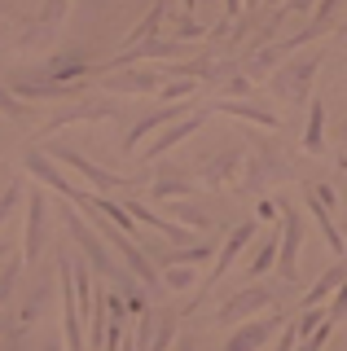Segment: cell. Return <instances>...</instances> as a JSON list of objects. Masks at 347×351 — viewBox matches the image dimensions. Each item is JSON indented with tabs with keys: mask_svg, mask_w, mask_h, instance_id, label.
I'll return each instance as SVG.
<instances>
[{
	"mask_svg": "<svg viewBox=\"0 0 347 351\" xmlns=\"http://www.w3.org/2000/svg\"><path fill=\"white\" fill-rule=\"evenodd\" d=\"M62 228H67V237H71V246H80V255L84 263L97 272V277H106V281H115V285H123L132 272L123 268L115 255H110V246H106L101 237H97V228L84 219L80 211H62Z\"/></svg>",
	"mask_w": 347,
	"mask_h": 351,
	"instance_id": "obj_1",
	"label": "cell"
},
{
	"mask_svg": "<svg viewBox=\"0 0 347 351\" xmlns=\"http://www.w3.org/2000/svg\"><path fill=\"white\" fill-rule=\"evenodd\" d=\"M71 18V5L67 0H53V5H40V9H31V14L23 18V27H18V36H14V49L18 53H40V49H49L53 40H58V27Z\"/></svg>",
	"mask_w": 347,
	"mask_h": 351,
	"instance_id": "obj_2",
	"label": "cell"
},
{
	"mask_svg": "<svg viewBox=\"0 0 347 351\" xmlns=\"http://www.w3.org/2000/svg\"><path fill=\"white\" fill-rule=\"evenodd\" d=\"M317 71H321L317 53H295L290 62H281L273 71V93L286 106H303L312 97V80H317Z\"/></svg>",
	"mask_w": 347,
	"mask_h": 351,
	"instance_id": "obj_3",
	"label": "cell"
},
{
	"mask_svg": "<svg viewBox=\"0 0 347 351\" xmlns=\"http://www.w3.org/2000/svg\"><path fill=\"white\" fill-rule=\"evenodd\" d=\"M251 241H255V219H242V224H233V228H229V237H224V241H220V250H215V263H211L207 281H202V290L189 299V307H198L202 299H207V290H211L215 281L229 277V268H233L237 259H242V250L251 246Z\"/></svg>",
	"mask_w": 347,
	"mask_h": 351,
	"instance_id": "obj_4",
	"label": "cell"
},
{
	"mask_svg": "<svg viewBox=\"0 0 347 351\" xmlns=\"http://www.w3.org/2000/svg\"><path fill=\"white\" fill-rule=\"evenodd\" d=\"M49 158L58 162V167H71V171H75V176H80V180L93 189V193H106V189H132V180H128V176H115V171L97 167V162H93V158H84L80 149L49 145Z\"/></svg>",
	"mask_w": 347,
	"mask_h": 351,
	"instance_id": "obj_5",
	"label": "cell"
},
{
	"mask_svg": "<svg viewBox=\"0 0 347 351\" xmlns=\"http://www.w3.org/2000/svg\"><path fill=\"white\" fill-rule=\"evenodd\" d=\"M23 211H27V224H23V263H36L40 255H45V246H49V197H45V189L31 184Z\"/></svg>",
	"mask_w": 347,
	"mask_h": 351,
	"instance_id": "obj_6",
	"label": "cell"
},
{
	"mask_svg": "<svg viewBox=\"0 0 347 351\" xmlns=\"http://www.w3.org/2000/svg\"><path fill=\"white\" fill-rule=\"evenodd\" d=\"M277 299L273 290H264V285H246V290H237L233 299H224L215 307V325H246L255 312H268Z\"/></svg>",
	"mask_w": 347,
	"mask_h": 351,
	"instance_id": "obj_7",
	"label": "cell"
},
{
	"mask_svg": "<svg viewBox=\"0 0 347 351\" xmlns=\"http://www.w3.org/2000/svg\"><path fill=\"white\" fill-rule=\"evenodd\" d=\"M299 250H303V215L290 202H281V255H277V277L281 281L299 277Z\"/></svg>",
	"mask_w": 347,
	"mask_h": 351,
	"instance_id": "obj_8",
	"label": "cell"
},
{
	"mask_svg": "<svg viewBox=\"0 0 347 351\" xmlns=\"http://www.w3.org/2000/svg\"><path fill=\"white\" fill-rule=\"evenodd\" d=\"M202 123H207V110L198 106V110H193V114H185V119H180V123L163 128V132H158V141H149V145L141 149V162H158L163 154H171V149L180 145V141H189V136H193V132H198Z\"/></svg>",
	"mask_w": 347,
	"mask_h": 351,
	"instance_id": "obj_9",
	"label": "cell"
},
{
	"mask_svg": "<svg viewBox=\"0 0 347 351\" xmlns=\"http://www.w3.org/2000/svg\"><path fill=\"white\" fill-rule=\"evenodd\" d=\"M281 329H286V316H259V321H246V325H237L229 334L224 351H264L268 338L281 334Z\"/></svg>",
	"mask_w": 347,
	"mask_h": 351,
	"instance_id": "obj_10",
	"label": "cell"
},
{
	"mask_svg": "<svg viewBox=\"0 0 347 351\" xmlns=\"http://www.w3.org/2000/svg\"><path fill=\"white\" fill-rule=\"evenodd\" d=\"M163 84H167V71H149V66H136V71H115V75H106V80H101L106 93H132V97L158 93Z\"/></svg>",
	"mask_w": 347,
	"mask_h": 351,
	"instance_id": "obj_11",
	"label": "cell"
},
{
	"mask_svg": "<svg viewBox=\"0 0 347 351\" xmlns=\"http://www.w3.org/2000/svg\"><path fill=\"white\" fill-rule=\"evenodd\" d=\"M23 167H27V176H31V180H40V184H45V189L62 193V197H67V202H71L75 193H80V189H75V184L67 180V176H62V167H58V162L49 158V149H27Z\"/></svg>",
	"mask_w": 347,
	"mask_h": 351,
	"instance_id": "obj_12",
	"label": "cell"
},
{
	"mask_svg": "<svg viewBox=\"0 0 347 351\" xmlns=\"http://www.w3.org/2000/svg\"><path fill=\"white\" fill-rule=\"evenodd\" d=\"M242 171H246V154L237 145L202 158V184H207V189H224V184H233V176L242 180Z\"/></svg>",
	"mask_w": 347,
	"mask_h": 351,
	"instance_id": "obj_13",
	"label": "cell"
},
{
	"mask_svg": "<svg viewBox=\"0 0 347 351\" xmlns=\"http://www.w3.org/2000/svg\"><path fill=\"white\" fill-rule=\"evenodd\" d=\"M185 114H193L189 106H163V110H154V114L136 119V123L128 128V136H123V154H136V141H145L149 132H163V128L180 123V119H185Z\"/></svg>",
	"mask_w": 347,
	"mask_h": 351,
	"instance_id": "obj_14",
	"label": "cell"
},
{
	"mask_svg": "<svg viewBox=\"0 0 347 351\" xmlns=\"http://www.w3.org/2000/svg\"><path fill=\"white\" fill-rule=\"evenodd\" d=\"M193 189H198V184L180 167H158L154 180H149V197H154V202H189Z\"/></svg>",
	"mask_w": 347,
	"mask_h": 351,
	"instance_id": "obj_15",
	"label": "cell"
},
{
	"mask_svg": "<svg viewBox=\"0 0 347 351\" xmlns=\"http://www.w3.org/2000/svg\"><path fill=\"white\" fill-rule=\"evenodd\" d=\"M119 114V106H106V101H75L67 106L58 119H49L45 123V136L49 132H62V128H71V123H101V119H115Z\"/></svg>",
	"mask_w": 347,
	"mask_h": 351,
	"instance_id": "obj_16",
	"label": "cell"
},
{
	"mask_svg": "<svg viewBox=\"0 0 347 351\" xmlns=\"http://www.w3.org/2000/svg\"><path fill=\"white\" fill-rule=\"evenodd\" d=\"M167 14H171V5H154V9H149V14L123 36V53H128V49H141V44H149V40H158L163 27H167Z\"/></svg>",
	"mask_w": 347,
	"mask_h": 351,
	"instance_id": "obj_17",
	"label": "cell"
},
{
	"mask_svg": "<svg viewBox=\"0 0 347 351\" xmlns=\"http://www.w3.org/2000/svg\"><path fill=\"white\" fill-rule=\"evenodd\" d=\"M123 316H128L123 294L110 290V294H106V338H101V351H119V347H123Z\"/></svg>",
	"mask_w": 347,
	"mask_h": 351,
	"instance_id": "obj_18",
	"label": "cell"
},
{
	"mask_svg": "<svg viewBox=\"0 0 347 351\" xmlns=\"http://www.w3.org/2000/svg\"><path fill=\"white\" fill-rule=\"evenodd\" d=\"M202 110H215V114H229V119H246V123H255V128H277L273 110H259L251 101H211V106H202Z\"/></svg>",
	"mask_w": 347,
	"mask_h": 351,
	"instance_id": "obj_19",
	"label": "cell"
},
{
	"mask_svg": "<svg viewBox=\"0 0 347 351\" xmlns=\"http://www.w3.org/2000/svg\"><path fill=\"white\" fill-rule=\"evenodd\" d=\"M343 281H347V268H343V263H334V268L325 272V277H321L317 285H312L308 294H303V312H312V307H321L325 299H334V294H339V285H343Z\"/></svg>",
	"mask_w": 347,
	"mask_h": 351,
	"instance_id": "obj_20",
	"label": "cell"
},
{
	"mask_svg": "<svg viewBox=\"0 0 347 351\" xmlns=\"http://www.w3.org/2000/svg\"><path fill=\"white\" fill-rule=\"evenodd\" d=\"M308 211H312V219H317V228H321V237H325V246L334 250V255H343L347 250V241H343V233H339V224H334V215H330V206L325 202H317V197L308 193Z\"/></svg>",
	"mask_w": 347,
	"mask_h": 351,
	"instance_id": "obj_21",
	"label": "cell"
},
{
	"mask_svg": "<svg viewBox=\"0 0 347 351\" xmlns=\"http://www.w3.org/2000/svg\"><path fill=\"white\" fill-rule=\"evenodd\" d=\"M299 145H303V154H325V106H321V101H312Z\"/></svg>",
	"mask_w": 347,
	"mask_h": 351,
	"instance_id": "obj_22",
	"label": "cell"
},
{
	"mask_svg": "<svg viewBox=\"0 0 347 351\" xmlns=\"http://www.w3.org/2000/svg\"><path fill=\"white\" fill-rule=\"evenodd\" d=\"M277 255H281V237H277V233H268L264 241H259L255 259L246 263V281H255V277H264L268 268H277Z\"/></svg>",
	"mask_w": 347,
	"mask_h": 351,
	"instance_id": "obj_23",
	"label": "cell"
},
{
	"mask_svg": "<svg viewBox=\"0 0 347 351\" xmlns=\"http://www.w3.org/2000/svg\"><path fill=\"white\" fill-rule=\"evenodd\" d=\"M171 219H176L180 228H189V233H211V224H215V219L207 211H198L193 202H171Z\"/></svg>",
	"mask_w": 347,
	"mask_h": 351,
	"instance_id": "obj_24",
	"label": "cell"
},
{
	"mask_svg": "<svg viewBox=\"0 0 347 351\" xmlns=\"http://www.w3.org/2000/svg\"><path fill=\"white\" fill-rule=\"evenodd\" d=\"M180 316H185V312H171V307H163V312H158V329H154V343H149V351H171V343H180V338H176Z\"/></svg>",
	"mask_w": 347,
	"mask_h": 351,
	"instance_id": "obj_25",
	"label": "cell"
},
{
	"mask_svg": "<svg viewBox=\"0 0 347 351\" xmlns=\"http://www.w3.org/2000/svg\"><path fill=\"white\" fill-rule=\"evenodd\" d=\"M119 294H123V307L136 316V321H141V316H149V290L136 277H128L123 285H119Z\"/></svg>",
	"mask_w": 347,
	"mask_h": 351,
	"instance_id": "obj_26",
	"label": "cell"
},
{
	"mask_svg": "<svg viewBox=\"0 0 347 351\" xmlns=\"http://www.w3.org/2000/svg\"><path fill=\"white\" fill-rule=\"evenodd\" d=\"M49 294H53V285H49V281H36V285H31V294H27L23 316H18V321H23V325L40 321V316H45V307H49Z\"/></svg>",
	"mask_w": 347,
	"mask_h": 351,
	"instance_id": "obj_27",
	"label": "cell"
},
{
	"mask_svg": "<svg viewBox=\"0 0 347 351\" xmlns=\"http://www.w3.org/2000/svg\"><path fill=\"white\" fill-rule=\"evenodd\" d=\"M264 184H268L264 162H259V158H246V176L237 180V193H242V197H259V193H264Z\"/></svg>",
	"mask_w": 347,
	"mask_h": 351,
	"instance_id": "obj_28",
	"label": "cell"
},
{
	"mask_svg": "<svg viewBox=\"0 0 347 351\" xmlns=\"http://www.w3.org/2000/svg\"><path fill=\"white\" fill-rule=\"evenodd\" d=\"M18 206H27V184H23V180L14 176V180H9L5 189H0V224H5V219L14 215Z\"/></svg>",
	"mask_w": 347,
	"mask_h": 351,
	"instance_id": "obj_29",
	"label": "cell"
},
{
	"mask_svg": "<svg viewBox=\"0 0 347 351\" xmlns=\"http://www.w3.org/2000/svg\"><path fill=\"white\" fill-rule=\"evenodd\" d=\"M193 93H198V84H193V80H167V84L158 88V97L167 106H185V101H193Z\"/></svg>",
	"mask_w": 347,
	"mask_h": 351,
	"instance_id": "obj_30",
	"label": "cell"
},
{
	"mask_svg": "<svg viewBox=\"0 0 347 351\" xmlns=\"http://www.w3.org/2000/svg\"><path fill=\"white\" fill-rule=\"evenodd\" d=\"M18 277H23V255H18V259H5V268H0V307H5L9 294L18 290Z\"/></svg>",
	"mask_w": 347,
	"mask_h": 351,
	"instance_id": "obj_31",
	"label": "cell"
},
{
	"mask_svg": "<svg viewBox=\"0 0 347 351\" xmlns=\"http://www.w3.org/2000/svg\"><path fill=\"white\" fill-rule=\"evenodd\" d=\"M0 114H9V119H27V106L18 101L14 93H9V84L0 80Z\"/></svg>",
	"mask_w": 347,
	"mask_h": 351,
	"instance_id": "obj_32",
	"label": "cell"
},
{
	"mask_svg": "<svg viewBox=\"0 0 347 351\" xmlns=\"http://www.w3.org/2000/svg\"><path fill=\"white\" fill-rule=\"evenodd\" d=\"M224 93L229 97H220V101H242V97L251 93V75H229V80H224Z\"/></svg>",
	"mask_w": 347,
	"mask_h": 351,
	"instance_id": "obj_33",
	"label": "cell"
},
{
	"mask_svg": "<svg viewBox=\"0 0 347 351\" xmlns=\"http://www.w3.org/2000/svg\"><path fill=\"white\" fill-rule=\"evenodd\" d=\"M193 281L198 277H193L189 268H167V281L163 285H167V290H193Z\"/></svg>",
	"mask_w": 347,
	"mask_h": 351,
	"instance_id": "obj_34",
	"label": "cell"
},
{
	"mask_svg": "<svg viewBox=\"0 0 347 351\" xmlns=\"http://www.w3.org/2000/svg\"><path fill=\"white\" fill-rule=\"evenodd\" d=\"M273 351H299V325L295 321H286V329L277 334V347Z\"/></svg>",
	"mask_w": 347,
	"mask_h": 351,
	"instance_id": "obj_35",
	"label": "cell"
},
{
	"mask_svg": "<svg viewBox=\"0 0 347 351\" xmlns=\"http://www.w3.org/2000/svg\"><path fill=\"white\" fill-rule=\"evenodd\" d=\"M325 312H330V321H343V316H347V281L339 285V294L330 299V307H325Z\"/></svg>",
	"mask_w": 347,
	"mask_h": 351,
	"instance_id": "obj_36",
	"label": "cell"
},
{
	"mask_svg": "<svg viewBox=\"0 0 347 351\" xmlns=\"http://www.w3.org/2000/svg\"><path fill=\"white\" fill-rule=\"evenodd\" d=\"M277 215H281V202H268V197H264V202L255 206V219H264V224H273Z\"/></svg>",
	"mask_w": 347,
	"mask_h": 351,
	"instance_id": "obj_37",
	"label": "cell"
},
{
	"mask_svg": "<svg viewBox=\"0 0 347 351\" xmlns=\"http://www.w3.org/2000/svg\"><path fill=\"white\" fill-rule=\"evenodd\" d=\"M176 351H198V343H193V338H180V343H176Z\"/></svg>",
	"mask_w": 347,
	"mask_h": 351,
	"instance_id": "obj_38",
	"label": "cell"
},
{
	"mask_svg": "<svg viewBox=\"0 0 347 351\" xmlns=\"http://www.w3.org/2000/svg\"><path fill=\"white\" fill-rule=\"evenodd\" d=\"M0 18H18V9L14 5H0Z\"/></svg>",
	"mask_w": 347,
	"mask_h": 351,
	"instance_id": "obj_39",
	"label": "cell"
},
{
	"mask_svg": "<svg viewBox=\"0 0 347 351\" xmlns=\"http://www.w3.org/2000/svg\"><path fill=\"white\" fill-rule=\"evenodd\" d=\"M339 233H343V241H347V215H343V224H339Z\"/></svg>",
	"mask_w": 347,
	"mask_h": 351,
	"instance_id": "obj_40",
	"label": "cell"
},
{
	"mask_svg": "<svg viewBox=\"0 0 347 351\" xmlns=\"http://www.w3.org/2000/svg\"><path fill=\"white\" fill-rule=\"evenodd\" d=\"M40 351H62V347H58V343H45V347H40Z\"/></svg>",
	"mask_w": 347,
	"mask_h": 351,
	"instance_id": "obj_41",
	"label": "cell"
},
{
	"mask_svg": "<svg viewBox=\"0 0 347 351\" xmlns=\"http://www.w3.org/2000/svg\"><path fill=\"white\" fill-rule=\"evenodd\" d=\"M343 145H347V123H343ZM343 158H347V149H343Z\"/></svg>",
	"mask_w": 347,
	"mask_h": 351,
	"instance_id": "obj_42",
	"label": "cell"
},
{
	"mask_svg": "<svg viewBox=\"0 0 347 351\" xmlns=\"http://www.w3.org/2000/svg\"><path fill=\"white\" fill-rule=\"evenodd\" d=\"M5 334H9V329H5V321H0V343H5Z\"/></svg>",
	"mask_w": 347,
	"mask_h": 351,
	"instance_id": "obj_43",
	"label": "cell"
},
{
	"mask_svg": "<svg viewBox=\"0 0 347 351\" xmlns=\"http://www.w3.org/2000/svg\"><path fill=\"white\" fill-rule=\"evenodd\" d=\"M5 250H9V246H5V241H0V259H5Z\"/></svg>",
	"mask_w": 347,
	"mask_h": 351,
	"instance_id": "obj_44",
	"label": "cell"
}]
</instances>
